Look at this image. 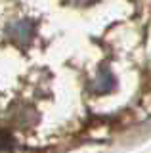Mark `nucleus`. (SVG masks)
I'll return each mask as SVG.
<instances>
[{"label":"nucleus","mask_w":151,"mask_h":153,"mask_svg":"<svg viewBox=\"0 0 151 153\" xmlns=\"http://www.w3.org/2000/svg\"><path fill=\"white\" fill-rule=\"evenodd\" d=\"M6 36L16 44H29L35 36V21L33 19H16L6 27Z\"/></svg>","instance_id":"nucleus-1"},{"label":"nucleus","mask_w":151,"mask_h":153,"mask_svg":"<svg viewBox=\"0 0 151 153\" xmlns=\"http://www.w3.org/2000/svg\"><path fill=\"white\" fill-rule=\"evenodd\" d=\"M115 86H117V79H115V75H113L111 69H101L96 76V80H94V90H98V92H101V94L111 92Z\"/></svg>","instance_id":"nucleus-2"},{"label":"nucleus","mask_w":151,"mask_h":153,"mask_svg":"<svg viewBox=\"0 0 151 153\" xmlns=\"http://www.w3.org/2000/svg\"><path fill=\"white\" fill-rule=\"evenodd\" d=\"M12 146V138L8 132L0 130V149H8V147Z\"/></svg>","instance_id":"nucleus-3"},{"label":"nucleus","mask_w":151,"mask_h":153,"mask_svg":"<svg viewBox=\"0 0 151 153\" xmlns=\"http://www.w3.org/2000/svg\"><path fill=\"white\" fill-rule=\"evenodd\" d=\"M67 2H71V4H88V2H92V0H67Z\"/></svg>","instance_id":"nucleus-4"}]
</instances>
